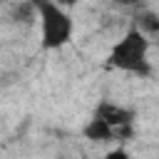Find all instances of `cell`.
I'll use <instances>...</instances> for the list:
<instances>
[{
  "label": "cell",
  "mask_w": 159,
  "mask_h": 159,
  "mask_svg": "<svg viewBox=\"0 0 159 159\" xmlns=\"http://www.w3.org/2000/svg\"><path fill=\"white\" fill-rule=\"evenodd\" d=\"M114 2H119V5H134L137 0H114Z\"/></svg>",
  "instance_id": "6"
},
{
  "label": "cell",
  "mask_w": 159,
  "mask_h": 159,
  "mask_svg": "<svg viewBox=\"0 0 159 159\" xmlns=\"http://www.w3.org/2000/svg\"><path fill=\"white\" fill-rule=\"evenodd\" d=\"M57 2H60V5H62V7H70V5H75V2H77V0H57Z\"/></svg>",
  "instance_id": "5"
},
{
  "label": "cell",
  "mask_w": 159,
  "mask_h": 159,
  "mask_svg": "<svg viewBox=\"0 0 159 159\" xmlns=\"http://www.w3.org/2000/svg\"><path fill=\"white\" fill-rule=\"evenodd\" d=\"M82 132H84V137H87L89 142H109V139H117V137H114V129H112L104 119H99L97 114L84 124Z\"/></svg>",
  "instance_id": "3"
},
{
  "label": "cell",
  "mask_w": 159,
  "mask_h": 159,
  "mask_svg": "<svg viewBox=\"0 0 159 159\" xmlns=\"http://www.w3.org/2000/svg\"><path fill=\"white\" fill-rule=\"evenodd\" d=\"M149 47H152V40L144 32H139L137 27H132L119 42H114V47L109 52V65L117 67L119 72L149 77L154 72L152 60H149Z\"/></svg>",
  "instance_id": "2"
},
{
  "label": "cell",
  "mask_w": 159,
  "mask_h": 159,
  "mask_svg": "<svg viewBox=\"0 0 159 159\" xmlns=\"http://www.w3.org/2000/svg\"><path fill=\"white\" fill-rule=\"evenodd\" d=\"M35 7V20L40 27V47L42 50H62L75 35V20L67 7L57 0H30Z\"/></svg>",
  "instance_id": "1"
},
{
  "label": "cell",
  "mask_w": 159,
  "mask_h": 159,
  "mask_svg": "<svg viewBox=\"0 0 159 159\" xmlns=\"http://www.w3.org/2000/svg\"><path fill=\"white\" fill-rule=\"evenodd\" d=\"M102 159H132V157H129V152H127V149H122V147H117V149H112L109 154H104Z\"/></svg>",
  "instance_id": "4"
}]
</instances>
